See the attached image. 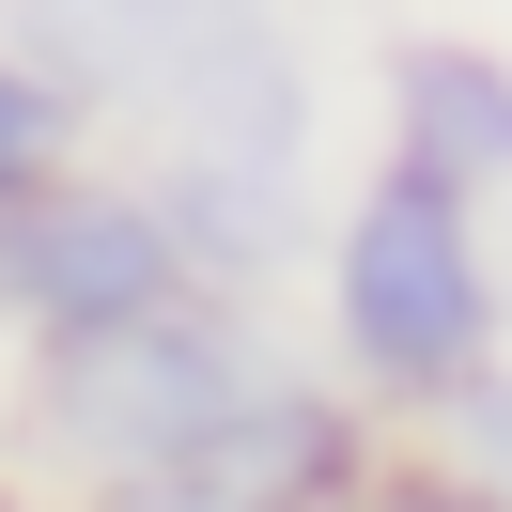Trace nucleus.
<instances>
[{
  "label": "nucleus",
  "instance_id": "f257e3e1",
  "mask_svg": "<svg viewBox=\"0 0 512 512\" xmlns=\"http://www.w3.org/2000/svg\"><path fill=\"white\" fill-rule=\"evenodd\" d=\"M280 357L295 342L264 326V295H171V311H125L94 342H32L16 357V419H0V481L94 512L125 481H156L171 450H202Z\"/></svg>",
  "mask_w": 512,
  "mask_h": 512
},
{
  "label": "nucleus",
  "instance_id": "f03ea898",
  "mask_svg": "<svg viewBox=\"0 0 512 512\" xmlns=\"http://www.w3.org/2000/svg\"><path fill=\"white\" fill-rule=\"evenodd\" d=\"M311 249H326V388L357 419L419 435L450 388H481L512 357V264H497V218L466 187H419V171L373 156Z\"/></svg>",
  "mask_w": 512,
  "mask_h": 512
},
{
  "label": "nucleus",
  "instance_id": "7ed1b4c3",
  "mask_svg": "<svg viewBox=\"0 0 512 512\" xmlns=\"http://www.w3.org/2000/svg\"><path fill=\"white\" fill-rule=\"evenodd\" d=\"M0 47L78 109V140H311L280 0H0Z\"/></svg>",
  "mask_w": 512,
  "mask_h": 512
},
{
  "label": "nucleus",
  "instance_id": "20e7f679",
  "mask_svg": "<svg viewBox=\"0 0 512 512\" xmlns=\"http://www.w3.org/2000/svg\"><path fill=\"white\" fill-rule=\"evenodd\" d=\"M171 295H202L187 264H171V218L140 202V171L78 156L47 171L32 202H0V342H94V326L125 311H171Z\"/></svg>",
  "mask_w": 512,
  "mask_h": 512
},
{
  "label": "nucleus",
  "instance_id": "39448f33",
  "mask_svg": "<svg viewBox=\"0 0 512 512\" xmlns=\"http://www.w3.org/2000/svg\"><path fill=\"white\" fill-rule=\"evenodd\" d=\"M373 450H388V419H357L326 373L280 357L202 450H171L156 481H125V497H94V512H342L357 481H373Z\"/></svg>",
  "mask_w": 512,
  "mask_h": 512
},
{
  "label": "nucleus",
  "instance_id": "423d86ee",
  "mask_svg": "<svg viewBox=\"0 0 512 512\" xmlns=\"http://www.w3.org/2000/svg\"><path fill=\"white\" fill-rule=\"evenodd\" d=\"M140 202L171 218V264L202 295H280L295 249L326 233L311 202V140H171V156H125Z\"/></svg>",
  "mask_w": 512,
  "mask_h": 512
},
{
  "label": "nucleus",
  "instance_id": "0eeeda50",
  "mask_svg": "<svg viewBox=\"0 0 512 512\" xmlns=\"http://www.w3.org/2000/svg\"><path fill=\"white\" fill-rule=\"evenodd\" d=\"M388 171L497 202L512 187V47H481V32H404L388 47Z\"/></svg>",
  "mask_w": 512,
  "mask_h": 512
},
{
  "label": "nucleus",
  "instance_id": "6e6552de",
  "mask_svg": "<svg viewBox=\"0 0 512 512\" xmlns=\"http://www.w3.org/2000/svg\"><path fill=\"white\" fill-rule=\"evenodd\" d=\"M419 435H435V466L466 481L481 512H512V357H497V373H481V388H450V404L419 419Z\"/></svg>",
  "mask_w": 512,
  "mask_h": 512
},
{
  "label": "nucleus",
  "instance_id": "1a4fd4ad",
  "mask_svg": "<svg viewBox=\"0 0 512 512\" xmlns=\"http://www.w3.org/2000/svg\"><path fill=\"white\" fill-rule=\"evenodd\" d=\"M78 156H94V140H78V109L47 94L16 47H0V202H32L47 171H78Z\"/></svg>",
  "mask_w": 512,
  "mask_h": 512
},
{
  "label": "nucleus",
  "instance_id": "9d476101",
  "mask_svg": "<svg viewBox=\"0 0 512 512\" xmlns=\"http://www.w3.org/2000/svg\"><path fill=\"white\" fill-rule=\"evenodd\" d=\"M342 512H481V497H466V481L435 466V450H373V481H357Z\"/></svg>",
  "mask_w": 512,
  "mask_h": 512
}]
</instances>
